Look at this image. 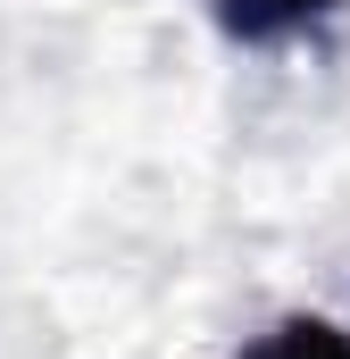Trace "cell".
I'll return each instance as SVG.
<instances>
[{"instance_id": "6da1fadb", "label": "cell", "mask_w": 350, "mask_h": 359, "mask_svg": "<svg viewBox=\"0 0 350 359\" xmlns=\"http://www.w3.org/2000/svg\"><path fill=\"white\" fill-rule=\"evenodd\" d=\"M334 8H342V0H209L217 34H225V42H242V50H275V42H300V34H317V25H326Z\"/></svg>"}, {"instance_id": "7a4b0ae2", "label": "cell", "mask_w": 350, "mask_h": 359, "mask_svg": "<svg viewBox=\"0 0 350 359\" xmlns=\"http://www.w3.org/2000/svg\"><path fill=\"white\" fill-rule=\"evenodd\" d=\"M242 359H350V326H334V318H284Z\"/></svg>"}]
</instances>
